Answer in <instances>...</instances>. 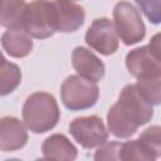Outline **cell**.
Listing matches in <instances>:
<instances>
[{
	"mask_svg": "<svg viewBox=\"0 0 161 161\" xmlns=\"http://www.w3.org/2000/svg\"><path fill=\"white\" fill-rule=\"evenodd\" d=\"M21 82L20 68L11 62L0 65V97L13 93Z\"/></svg>",
	"mask_w": 161,
	"mask_h": 161,
	"instance_id": "obj_16",
	"label": "cell"
},
{
	"mask_svg": "<svg viewBox=\"0 0 161 161\" xmlns=\"http://www.w3.org/2000/svg\"><path fill=\"white\" fill-rule=\"evenodd\" d=\"M121 142H106L94 152V161H119Z\"/></svg>",
	"mask_w": 161,
	"mask_h": 161,
	"instance_id": "obj_18",
	"label": "cell"
},
{
	"mask_svg": "<svg viewBox=\"0 0 161 161\" xmlns=\"http://www.w3.org/2000/svg\"><path fill=\"white\" fill-rule=\"evenodd\" d=\"M5 62H6V59H5V57L3 55V53L0 52V65H1V64H4Z\"/></svg>",
	"mask_w": 161,
	"mask_h": 161,
	"instance_id": "obj_20",
	"label": "cell"
},
{
	"mask_svg": "<svg viewBox=\"0 0 161 161\" xmlns=\"http://www.w3.org/2000/svg\"><path fill=\"white\" fill-rule=\"evenodd\" d=\"M113 25L118 39L126 45L140 43L146 34V26L136 5L128 1H119L113 9Z\"/></svg>",
	"mask_w": 161,
	"mask_h": 161,
	"instance_id": "obj_4",
	"label": "cell"
},
{
	"mask_svg": "<svg viewBox=\"0 0 161 161\" xmlns=\"http://www.w3.org/2000/svg\"><path fill=\"white\" fill-rule=\"evenodd\" d=\"M99 97V88L79 75H69L60 87V99L70 111H83L93 107Z\"/></svg>",
	"mask_w": 161,
	"mask_h": 161,
	"instance_id": "obj_5",
	"label": "cell"
},
{
	"mask_svg": "<svg viewBox=\"0 0 161 161\" xmlns=\"http://www.w3.org/2000/svg\"><path fill=\"white\" fill-rule=\"evenodd\" d=\"M135 87L140 96L151 106H157L161 102V77L138 79Z\"/></svg>",
	"mask_w": 161,
	"mask_h": 161,
	"instance_id": "obj_17",
	"label": "cell"
},
{
	"mask_svg": "<svg viewBox=\"0 0 161 161\" xmlns=\"http://www.w3.org/2000/svg\"><path fill=\"white\" fill-rule=\"evenodd\" d=\"M1 45L13 58H24L33 50L31 36L23 29H8L1 36Z\"/></svg>",
	"mask_w": 161,
	"mask_h": 161,
	"instance_id": "obj_13",
	"label": "cell"
},
{
	"mask_svg": "<svg viewBox=\"0 0 161 161\" xmlns=\"http://www.w3.org/2000/svg\"><path fill=\"white\" fill-rule=\"evenodd\" d=\"M45 157L54 161H74L78 156L77 147L62 133H54L47 137L42 145Z\"/></svg>",
	"mask_w": 161,
	"mask_h": 161,
	"instance_id": "obj_12",
	"label": "cell"
},
{
	"mask_svg": "<svg viewBox=\"0 0 161 161\" xmlns=\"http://www.w3.org/2000/svg\"><path fill=\"white\" fill-rule=\"evenodd\" d=\"M21 29L36 39H47L57 31L53 1L26 3Z\"/></svg>",
	"mask_w": 161,
	"mask_h": 161,
	"instance_id": "obj_6",
	"label": "cell"
},
{
	"mask_svg": "<svg viewBox=\"0 0 161 161\" xmlns=\"http://www.w3.org/2000/svg\"><path fill=\"white\" fill-rule=\"evenodd\" d=\"M26 3L19 0H0V25L8 29H21Z\"/></svg>",
	"mask_w": 161,
	"mask_h": 161,
	"instance_id": "obj_15",
	"label": "cell"
},
{
	"mask_svg": "<svg viewBox=\"0 0 161 161\" xmlns=\"http://www.w3.org/2000/svg\"><path fill=\"white\" fill-rule=\"evenodd\" d=\"M137 5L141 6L145 15L148 18V20L153 24H158L161 20V13H160V1H137Z\"/></svg>",
	"mask_w": 161,
	"mask_h": 161,
	"instance_id": "obj_19",
	"label": "cell"
},
{
	"mask_svg": "<svg viewBox=\"0 0 161 161\" xmlns=\"http://www.w3.org/2000/svg\"><path fill=\"white\" fill-rule=\"evenodd\" d=\"M161 152L155 151L142 140H131L121 143L119 161H156Z\"/></svg>",
	"mask_w": 161,
	"mask_h": 161,
	"instance_id": "obj_14",
	"label": "cell"
},
{
	"mask_svg": "<svg viewBox=\"0 0 161 161\" xmlns=\"http://www.w3.org/2000/svg\"><path fill=\"white\" fill-rule=\"evenodd\" d=\"M72 65L79 77L93 83H97L104 75L103 62L84 47L74 48L72 53Z\"/></svg>",
	"mask_w": 161,
	"mask_h": 161,
	"instance_id": "obj_9",
	"label": "cell"
},
{
	"mask_svg": "<svg viewBox=\"0 0 161 161\" xmlns=\"http://www.w3.org/2000/svg\"><path fill=\"white\" fill-rule=\"evenodd\" d=\"M126 67L137 79L161 77L160 34H156L147 45L130 50L126 55Z\"/></svg>",
	"mask_w": 161,
	"mask_h": 161,
	"instance_id": "obj_3",
	"label": "cell"
},
{
	"mask_svg": "<svg viewBox=\"0 0 161 161\" xmlns=\"http://www.w3.org/2000/svg\"><path fill=\"white\" fill-rule=\"evenodd\" d=\"M57 31L73 33L78 30L86 19L83 8L72 1H53Z\"/></svg>",
	"mask_w": 161,
	"mask_h": 161,
	"instance_id": "obj_11",
	"label": "cell"
},
{
	"mask_svg": "<svg viewBox=\"0 0 161 161\" xmlns=\"http://www.w3.org/2000/svg\"><path fill=\"white\" fill-rule=\"evenodd\" d=\"M84 40L88 47L101 53L102 55L113 54L119 45V39L114 30L113 21L108 18H99L93 20L86 33Z\"/></svg>",
	"mask_w": 161,
	"mask_h": 161,
	"instance_id": "obj_8",
	"label": "cell"
},
{
	"mask_svg": "<svg viewBox=\"0 0 161 161\" xmlns=\"http://www.w3.org/2000/svg\"><path fill=\"white\" fill-rule=\"evenodd\" d=\"M60 118L58 103L50 93L35 92L23 106V121L33 133H45L53 130Z\"/></svg>",
	"mask_w": 161,
	"mask_h": 161,
	"instance_id": "obj_2",
	"label": "cell"
},
{
	"mask_svg": "<svg viewBox=\"0 0 161 161\" xmlns=\"http://www.w3.org/2000/svg\"><path fill=\"white\" fill-rule=\"evenodd\" d=\"M35 161H54V160H50L48 157H42V158H36Z\"/></svg>",
	"mask_w": 161,
	"mask_h": 161,
	"instance_id": "obj_21",
	"label": "cell"
},
{
	"mask_svg": "<svg viewBox=\"0 0 161 161\" xmlns=\"http://www.w3.org/2000/svg\"><path fill=\"white\" fill-rule=\"evenodd\" d=\"M5 161H21V160H19V158H8Z\"/></svg>",
	"mask_w": 161,
	"mask_h": 161,
	"instance_id": "obj_22",
	"label": "cell"
},
{
	"mask_svg": "<svg viewBox=\"0 0 161 161\" xmlns=\"http://www.w3.org/2000/svg\"><path fill=\"white\" fill-rule=\"evenodd\" d=\"M28 142L25 125L16 117L5 116L0 118V150L11 152L23 148Z\"/></svg>",
	"mask_w": 161,
	"mask_h": 161,
	"instance_id": "obj_10",
	"label": "cell"
},
{
	"mask_svg": "<svg viewBox=\"0 0 161 161\" xmlns=\"http://www.w3.org/2000/svg\"><path fill=\"white\" fill-rule=\"evenodd\" d=\"M69 133L83 148L99 147L108 141V131L98 116L77 117L69 123Z\"/></svg>",
	"mask_w": 161,
	"mask_h": 161,
	"instance_id": "obj_7",
	"label": "cell"
},
{
	"mask_svg": "<svg viewBox=\"0 0 161 161\" xmlns=\"http://www.w3.org/2000/svg\"><path fill=\"white\" fill-rule=\"evenodd\" d=\"M153 116V108L137 92L135 84L122 88L118 101L107 113L108 131L118 138H127L136 133Z\"/></svg>",
	"mask_w": 161,
	"mask_h": 161,
	"instance_id": "obj_1",
	"label": "cell"
}]
</instances>
